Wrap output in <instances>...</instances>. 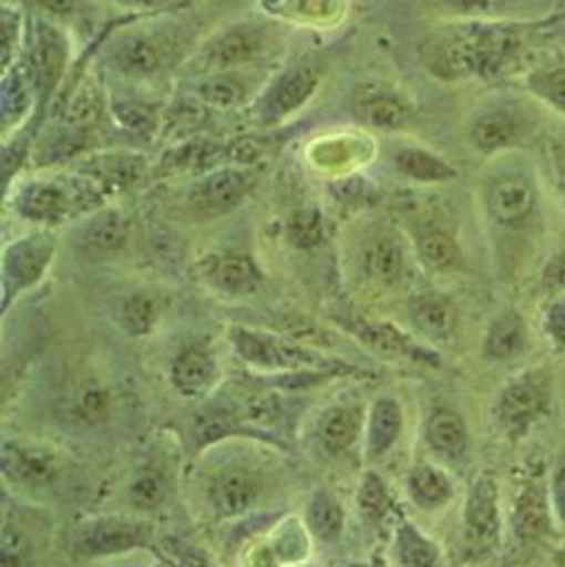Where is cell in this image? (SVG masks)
Returning a JSON list of instances; mask_svg holds the SVG:
<instances>
[{
  "mask_svg": "<svg viewBox=\"0 0 565 567\" xmlns=\"http://www.w3.org/2000/svg\"><path fill=\"white\" fill-rule=\"evenodd\" d=\"M40 110V95H37V83L28 63L18 61L3 75V132L20 128L22 122L30 117L32 110Z\"/></svg>",
  "mask_w": 565,
  "mask_h": 567,
  "instance_id": "32",
  "label": "cell"
},
{
  "mask_svg": "<svg viewBox=\"0 0 565 567\" xmlns=\"http://www.w3.org/2000/svg\"><path fill=\"white\" fill-rule=\"evenodd\" d=\"M130 230V218L120 209H97L83 221L75 245L90 260H105L126 248Z\"/></svg>",
  "mask_w": 565,
  "mask_h": 567,
  "instance_id": "23",
  "label": "cell"
},
{
  "mask_svg": "<svg viewBox=\"0 0 565 567\" xmlns=\"http://www.w3.org/2000/svg\"><path fill=\"white\" fill-rule=\"evenodd\" d=\"M71 59V47L66 34H63L54 22L37 20L30 34V56L28 66L37 83V95H40V110L47 107V102L54 97L63 75H66Z\"/></svg>",
  "mask_w": 565,
  "mask_h": 567,
  "instance_id": "15",
  "label": "cell"
},
{
  "mask_svg": "<svg viewBox=\"0 0 565 567\" xmlns=\"http://www.w3.org/2000/svg\"><path fill=\"white\" fill-rule=\"evenodd\" d=\"M503 538V499L493 473H481L471 483L461 509V546L473 558H485Z\"/></svg>",
  "mask_w": 565,
  "mask_h": 567,
  "instance_id": "8",
  "label": "cell"
},
{
  "mask_svg": "<svg viewBox=\"0 0 565 567\" xmlns=\"http://www.w3.org/2000/svg\"><path fill=\"white\" fill-rule=\"evenodd\" d=\"M357 120L377 132H403L415 122V105L401 90L369 83L355 95Z\"/></svg>",
  "mask_w": 565,
  "mask_h": 567,
  "instance_id": "17",
  "label": "cell"
},
{
  "mask_svg": "<svg viewBox=\"0 0 565 567\" xmlns=\"http://www.w3.org/2000/svg\"><path fill=\"white\" fill-rule=\"evenodd\" d=\"M425 444L436 458L446 463L464 461L471 449V432L461 412L446 405H436L430 410L425 420Z\"/></svg>",
  "mask_w": 565,
  "mask_h": 567,
  "instance_id": "27",
  "label": "cell"
},
{
  "mask_svg": "<svg viewBox=\"0 0 565 567\" xmlns=\"http://www.w3.org/2000/svg\"><path fill=\"white\" fill-rule=\"evenodd\" d=\"M340 326L348 330L352 338L362 342L367 350L377 352L381 357L403 359V362H413L430 369L442 367V357L436 354L428 342L418 340L415 334L401 330L398 326L389 323V320L348 316L340 320Z\"/></svg>",
  "mask_w": 565,
  "mask_h": 567,
  "instance_id": "13",
  "label": "cell"
},
{
  "mask_svg": "<svg viewBox=\"0 0 565 567\" xmlns=\"http://www.w3.org/2000/svg\"><path fill=\"white\" fill-rule=\"evenodd\" d=\"M469 144L483 156L510 151L522 138V120L510 107H487L469 124Z\"/></svg>",
  "mask_w": 565,
  "mask_h": 567,
  "instance_id": "28",
  "label": "cell"
},
{
  "mask_svg": "<svg viewBox=\"0 0 565 567\" xmlns=\"http://www.w3.org/2000/svg\"><path fill=\"white\" fill-rule=\"evenodd\" d=\"M304 522L314 538L323 540V544H338L345 536L348 514H345L342 502L332 495L328 487H320L311 495V499H308Z\"/></svg>",
  "mask_w": 565,
  "mask_h": 567,
  "instance_id": "34",
  "label": "cell"
},
{
  "mask_svg": "<svg viewBox=\"0 0 565 567\" xmlns=\"http://www.w3.org/2000/svg\"><path fill=\"white\" fill-rule=\"evenodd\" d=\"M59 240L51 228L32 230L6 245L3 250V311L8 313L22 293L40 284L56 257Z\"/></svg>",
  "mask_w": 565,
  "mask_h": 567,
  "instance_id": "9",
  "label": "cell"
},
{
  "mask_svg": "<svg viewBox=\"0 0 565 567\" xmlns=\"http://www.w3.org/2000/svg\"><path fill=\"white\" fill-rule=\"evenodd\" d=\"M524 85L536 100H542L546 107L565 117V63L538 66L530 71L524 79Z\"/></svg>",
  "mask_w": 565,
  "mask_h": 567,
  "instance_id": "40",
  "label": "cell"
},
{
  "mask_svg": "<svg viewBox=\"0 0 565 567\" xmlns=\"http://www.w3.org/2000/svg\"><path fill=\"white\" fill-rule=\"evenodd\" d=\"M0 463H3V478L12 487H22V489L51 487L63 473L59 451L42 442L6 440Z\"/></svg>",
  "mask_w": 565,
  "mask_h": 567,
  "instance_id": "14",
  "label": "cell"
},
{
  "mask_svg": "<svg viewBox=\"0 0 565 567\" xmlns=\"http://www.w3.org/2000/svg\"><path fill=\"white\" fill-rule=\"evenodd\" d=\"M532 332L526 318L517 308H503L487 323L481 342V354L485 362L510 364L530 352Z\"/></svg>",
  "mask_w": 565,
  "mask_h": 567,
  "instance_id": "22",
  "label": "cell"
},
{
  "mask_svg": "<svg viewBox=\"0 0 565 567\" xmlns=\"http://www.w3.org/2000/svg\"><path fill=\"white\" fill-rule=\"evenodd\" d=\"M171 495V481L168 473L161 466H146L134 473V478L126 487V502L136 509L151 514L165 505V499Z\"/></svg>",
  "mask_w": 565,
  "mask_h": 567,
  "instance_id": "36",
  "label": "cell"
},
{
  "mask_svg": "<svg viewBox=\"0 0 565 567\" xmlns=\"http://www.w3.org/2000/svg\"><path fill=\"white\" fill-rule=\"evenodd\" d=\"M340 187H342V192H336V195L342 202L369 206L379 199V189L371 183H367V179H348V183H342Z\"/></svg>",
  "mask_w": 565,
  "mask_h": 567,
  "instance_id": "49",
  "label": "cell"
},
{
  "mask_svg": "<svg viewBox=\"0 0 565 567\" xmlns=\"http://www.w3.org/2000/svg\"><path fill=\"white\" fill-rule=\"evenodd\" d=\"M269 481L260 463L248 458H228L204 481V502L218 522H236L260 507Z\"/></svg>",
  "mask_w": 565,
  "mask_h": 567,
  "instance_id": "5",
  "label": "cell"
},
{
  "mask_svg": "<svg viewBox=\"0 0 565 567\" xmlns=\"http://www.w3.org/2000/svg\"><path fill=\"white\" fill-rule=\"evenodd\" d=\"M410 252L413 248L393 228H381L371 234L359 252V267L367 281L379 289L403 287L410 275Z\"/></svg>",
  "mask_w": 565,
  "mask_h": 567,
  "instance_id": "16",
  "label": "cell"
},
{
  "mask_svg": "<svg viewBox=\"0 0 565 567\" xmlns=\"http://www.w3.org/2000/svg\"><path fill=\"white\" fill-rule=\"evenodd\" d=\"M405 493L410 502L422 512H440L446 505H452L456 497V485L442 466L432 461H420L408 471Z\"/></svg>",
  "mask_w": 565,
  "mask_h": 567,
  "instance_id": "30",
  "label": "cell"
},
{
  "mask_svg": "<svg viewBox=\"0 0 565 567\" xmlns=\"http://www.w3.org/2000/svg\"><path fill=\"white\" fill-rule=\"evenodd\" d=\"M446 8L466 20H491L503 0H444Z\"/></svg>",
  "mask_w": 565,
  "mask_h": 567,
  "instance_id": "47",
  "label": "cell"
},
{
  "mask_svg": "<svg viewBox=\"0 0 565 567\" xmlns=\"http://www.w3.org/2000/svg\"><path fill=\"white\" fill-rule=\"evenodd\" d=\"M102 189L85 175L30 179L10 197L12 212L40 228H56L75 216L93 214L102 206Z\"/></svg>",
  "mask_w": 565,
  "mask_h": 567,
  "instance_id": "2",
  "label": "cell"
},
{
  "mask_svg": "<svg viewBox=\"0 0 565 567\" xmlns=\"http://www.w3.org/2000/svg\"><path fill=\"white\" fill-rule=\"evenodd\" d=\"M355 567H369V565H355Z\"/></svg>",
  "mask_w": 565,
  "mask_h": 567,
  "instance_id": "53",
  "label": "cell"
},
{
  "mask_svg": "<svg viewBox=\"0 0 565 567\" xmlns=\"http://www.w3.org/2000/svg\"><path fill=\"white\" fill-rule=\"evenodd\" d=\"M318 87L320 71L314 63H291L265 87L258 105H255V120L265 128L285 124L316 97Z\"/></svg>",
  "mask_w": 565,
  "mask_h": 567,
  "instance_id": "12",
  "label": "cell"
},
{
  "mask_svg": "<svg viewBox=\"0 0 565 567\" xmlns=\"http://www.w3.org/2000/svg\"><path fill=\"white\" fill-rule=\"evenodd\" d=\"M260 183V173L250 165L212 167L189 189V209L204 221H214L246 202Z\"/></svg>",
  "mask_w": 565,
  "mask_h": 567,
  "instance_id": "11",
  "label": "cell"
},
{
  "mask_svg": "<svg viewBox=\"0 0 565 567\" xmlns=\"http://www.w3.org/2000/svg\"><path fill=\"white\" fill-rule=\"evenodd\" d=\"M195 95L204 107L212 110H236L248 100V85L238 79L236 71L202 75L195 85Z\"/></svg>",
  "mask_w": 565,
  "mask_h": 567,
  "instance_id": "35",
  "label": "cell"
},
{
  "mask_svg": "<svg viewBox=\"0 0 565 567\" xmlns=\"http://www.w3.org/2000/svg\"><path fill=\"white\" fill-rule=\"evenodd\" d=\"M228 340L243 364L263 373H275V377H297V373L308 371L338 373L348 369V364L342 367L336 359L308 350V347L281 338L277 332L234 326L228 330Z\"/></svg>",
  "mask_w": 565,
  "mask_h": 567,
  "instance_id": "4",
  "label": "cell"
},
{
  "mask_svg": "<svg viewBox=\"0 0 565 567\" xmlns=\"http://www.w3.org/2000/svg\"><path fill=\"white\" fill-rule=\"evenodd\" d=\"M277 44V37L269 24L263 22H240L224 28L222 32H214L207 42H204L195 59H192V71L197 75H212V73H226L238 71L250 63H258L273 54Z\"/></svg>",
  "mask_w": 565,
  "mask_h": 567,
  "instance_id": "6",
  "label": "cell"
},
{
  "mask_svg": "<svg viewBox=\"0 0 565 567\" xmlns=\"http://www.w3.org/2000/svg\"><path fill=\"white\" fill-rule=\"evenodd\" d=\"M405 427V412L393 395H379L367 410L364 427V458L377 463L387 458L401 442Z\"/></svg>",
  "mask_w": 565,
  "mask_h": 567,
  "instance_id": "25",
  "label": "cell"
},
{
  "mask_svg": "<svg viewBox=\"0 0 565 567\" xmlns=\"http://www.w3.org/2000/svg\"><path fill=\"white\" fill-rule=\"evenodd\" d=\"M112 114H114V120L120 122L124 132H130L134 136L151 134L153 126H156V110L138 100L112 102Z\"/></svg>",
  "mask_w": 565,
  "mask_h": 567,
  "instance_id": "41",
  "label": "cell"
},
{
  "mask_svg": "<svg viewBox=\"0 0 565 567\" xmlns=\"http://www.w3.org/2000/svg\"><path fill=\"white\" fill-rule=\"evenodd\" d=\"M393 171L415 185H446L459 177L456 167L425 146H401L393 153Z\"/></svg>",
  "mask_w": 565,
  "mask_h": 567,
  "instance_id": "31",
  "label": "cell"
},
{
  "mask_svg": "<svg viewBox=\"0 0 565 567\" xmlns=\"http://www.w3.org/2000/svg\"><path fill=\"white\" fill-rule=\"evenodd\" d=\"M130 3H134L138 8H146V10H156V8H168V6L177 3V0H130Z\"/></svg>",
  "mask_w": 565,
  "mask_h": 567,
  "instance_id": "51",
  "label": "cell"
},
{
  "mask_svg": "<svg viewBox=\"0 0 565 567\" xmlns=\"http://www.w3.org/2000/svg\"><path fill=\"white\" fill-rule=\"evenodd\" d=\"M554 509L548 499V478H526L512 507V528L522 538H542L548 534Z\"/></svg>",
  "mask_w": 565,
  "mask_h": 567,
  "instance_id": "29",
  "label": "cell"
},
{
  "mask_svg": "<svg viewBox=\"0 0 565 567\" xmlns=\"http://www.w3.org/2000/svg\"><path fill=\"white\" fill-rule=\"evenodd\" d=\"M487 221L503 234H520L538 212V189L532 175L505 171L487 179L483 192Z\"/></svg>",
  "mask_w": 565,
  "mask_h": 567,
  "instance_id": "10",
  "label": "cell"
},
{
  "mask_svg": "<svg viewBox=\"0 0 565 567\" xmlns=\"http://www.w3.org/2000/svg\"><path fill=\"white\" fill-rule=\"evenodd\" d=\"M367 410L357 403L328 405L316 420V442L328 456H345L364 440Z\"/></svg>",
  "mask_w": 565,
  "mask_h": 567,
  "instance_id": "21",
  "label": "cell"
},
{
  "mask_svg": "<svg viewBox=\"0 0 565 567\" xmlns=\"http://www.w3.org/2000/svg\"><path fill=\"white\" fill-rule=\"evenodd\" d=\"M287 243L297 250H316L328 240V221L316 206H304V209L291 212L285 226Z\"/></svg>",
  "mask_w": 565,
  "mask_h": 567,
  "instance_id": "39",
  "label": "cell"
},
{
  "mask_svg": "<svg viewBox=\"0 0 565 567\" xmlns=\"http://www.w3.org/2000/svg\"><path fill=\"white\" fill-rule=\"evenodd\" d=\"M37 8H42L51 18H69L79 8V0H32Z\"/></svg>",
  "mask_w": 565,
  "mask_h": 567,
  "instance_id": "50",
  "label": "cell"
},
{
  "mask_svg": "<svg viewBox=\"0 0 565 567\" xmlns=\"http://www.w3.org/2000/svg\"><path fill=\"white\" fill-rule=\"evenodd\" d=\"M542 330L551 350L565 352V291L546 299L542 311Z\"/></svg>",
  "mask_w": 565,
  "mask_h": 567,
  "instance_id": "43",
  "label": "cell"
},
{
  "mask_svg": "<svg viewBox=\"0 0 565 567\" xmlns=\"http://www.w3.org/2000/svg\"><path fill=\"white\" fill-rule=\"evenodd\" d=\"M524 30L512 22L466 20L422 44V63L436 81H493L520 59Z\"/></svg>",
  "mask_w": 565,
  "mask_h": 567,
  "instance_id": "1",
  "label": "cell"
},
{
  "mask_svg": "<svg viewBox=\"0 0 565 567\" xmlns=\"http://www.w3.org/2000/svg\"><path fill=\"white\" fill-rule=\"evenodd\" d=\"M199 277L218 293L240 299L258 293L265 284V272L246 252H212L197 265Z\"/></svg>",
  "mask_w": 565,
  "mask_h": 567,
  "instance_id": "18",
  "label": "cell"
},
{
  "mask_svg": "<svg viewBox=\"0 0 565 567\" xmlns=\"http://www.w3.org/2000/svg\"><path fill=\"white\" fill-rule=\"evenodd\" d=\"M357 512L369 526L387 524L396 514V499L387 481H383L379 473H364V478L357 489Z\"/></svg>",
  "mask_w": 565,
  "mask_h": 567,
  "instance_id": "37",
  "label": "cell"
},
{
  "mask_svg": "<svg viewBox=\"0 0 565 567\" xmlns=\"http://www.w3.org/2000/svg\"><path fill=\"white\" fill-rule=\"evenodd\" d=\"M218 379H222V367L207 344H187L171 362L173 389L187 401L207 398L216 389Z\"/></svg>",
  "mask_w": 565,
  "mask_h": 567,
  "instance_id": "19",
  "label": "cell"
},
{
  "mask_svg": "<svg viewBox=\"0 0 565 567\" xmlns=\"http://www.w3.org/2000/svg\"><path fill=\"white\" fill-rule=\"evenodd\" d=\"M415 260L432 275H454L464 269V250L456 236L436 221H420L410 230Z\"/></svg>",
  "mask_w": 565,
  "mask_h": 567,
  "instance_id": "20",
  "label": "cell"
},
{
  "mask_svg": "<svg viewBox=\"0 0 565 567\" xmlns=\"http://www.w3.org/2000/svg\"><path fill=\"white\" fill-rule=\"evenodd\" d=\"M294 567H316V565H294Z\"/></svg>",
  "mask_w": 565,
  "mask_h": 567,
  "instance_id": "52",
  "label": "cell"
},
{
  "mask_svg": "<svg viewBox=\"0 0 565 567\" xmlns=\"http://www.w3.org/2000/svg\"><path fill=\"white\" fill-rule=\"evenodd\" d=\"M161 318V306L153 293L136 291L120 303L117 323L130 338H148L156 330Z\"/></svg>",
  "mask_w": 565,
  "mask_h": 567,
  "instance_id": "38",
  "label": "cell"
},
{
  "mask_svg": "<svg viewBox=\"0 0 565 567\" xmlns=\"http://www.w3.org/2000/svg\"><path fill=\"white\" fill-rule=\"evenodd\" d=\"M408 318L428 344L449 342L459 326V311L454 301L440 291H420L410 296Z\"/></svg>",
  "mask_w": 565,
  "mask_h": 567,
  "instance_id": "24",
  "label": "cell"
},
{
  "mask_svg": "<svg viewBox=\"0 0 565 567\" xmlns=\"http://www.w3.org/2000/svg\"><path fill=\"white\" fill-rule=\"evenodd\" d=\"M22 40V24L20 12L3 8V40H0V56H3V71L18 63V49Z\"/></svg>",
  "mask_w": 565,
  "mask_h": 567,
  "instance_id": "45",
  "label": "cell"
},
{
  "mask_svg": "<svg viewBox=\"0 0 565 567\" xmlns=\"http://www.w3.org/2000/svg\"><path fill=\"white\" fill-rule=\"evenodd\" d=\"M153 524L132 514H105L90 517L73 526L71 553L75 558L102 560L122 558L151 546Z\"/></svg>",
  "mask_w": 565,
  "mask_h": 567,
  "instance_id": "7",
  "label": "cell"
},
{
  "mask_svg": "<svg viewBox=\"0 0 565 567\" xmlns=\"http://www.w3.org/2000/svg\"><path fill=\"white\" fill-rule=\"evenodd\" d=\"M112 63L130 79H153L168 66V47L156 34H126L112 49Z\"/></svg>",
  "mask_w": 565,
  "mask_h": 567,
  "instance_id": "26",
  "label": "cell"
},
{
  "mask_svg": "<svg viewBox=\"0 0 565 567\" xmlns=\"http://www.w3.org/2000/svg\"><path fill=\"white\" fill-rule=\"evenodd\" d=\"M551 408H554V377L546 367H530L500 385L491 405V417L505 442L520 444L551 415Z\"/></svg>",
  "mask_w": 565,
  "mask_h": 567,
  "instance_id": "3",
  "label": "cell"
},
{
  "mask_svg": "<svg viewBox=\"0 0 565 567\" xmlns=\"http://www.w3.org/2000/svg\"><path fill=\"white\" fill-rule=\"evenodd\" d=\"M396 567H446L442 548L413 522L401 519L393 532Z\"/></svg>",
  "mask_w": 565,
  "mask_h": 567,
  "instance_id": "33",
  "label": "cell"
},
{
  "mask_svg": "<svg viewBox=\"0 0 565 567\" xmlns=\"http://www.w3.org/2000/svg\"><path fill=\"white\" fill-rule=\"evenodd\" d=\"M122 567H130V565H122Z\"/></svg>",
  "mask_w": 565,
  "mask_h": 567,
  "instance_id": "54",
  "label": "cell"
},
{
  "mask_svg": "<svg viewBox=\"0 0 565 567\" xmlns=\"http://www.w3.org/2000/svg\"><path fill=\"white\" fill-rule=\"evenodd\" d=\"M538 287L546 296L565 291V245L548 257L538 275Z\"/></svg>",
  "mask_w": 565,
  "mask_h": 567,
  "instance_id": "46",
  "label": "cell"
},
{
  "mask_svg": "<svg viewBox=\"0 0 565 567\" xmlns=\"http://www.w3.org/2000/svg\"><path fill=\"white\" fill-rule=\"evenodd\" d=\"M112 412V395L100 383H85L75 395V415L85 424H102Z\"/></svg>",
  "mask_w": 565,
  "mask_h": 567,
  "instance_id": "42",
  "label": "cell"
},
{
  "mask_svg": "<svg viewBox=\"0 0 565 567\" xmlns=\"http://www.w3.org/2000/svg\"><path fill=\"white\" fill-rule=\"evenodd\" d=\"M546 158L551 167V177H554L556 192L561 204L565 206V141L563 138H548L546 141Z\"/></svg>",
  "mask_w": 565,
  "mask_h": 567,
  "instance_id": "48",
  "label": "cell"
},
{
  "mask_svg": "<svg viewBox=\"0 0 565 567\" xmlns=\"http://www.w3.org/2000/svg\"><path fill=\"white\" fill-rule=\"evenodd\" d=\"M548 499L554 509V519L565 528V444L556 451L548 468Z\"/></svg>",
  "mask_w": 565,
  "mask_h": 567,
  "instance_id": "44",
  "label": "cell"
}]
</instances>
